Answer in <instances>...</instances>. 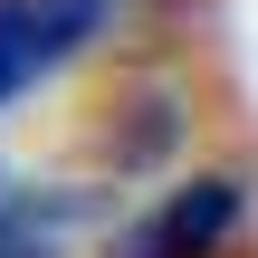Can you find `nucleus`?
<instances>
[{
  "label": "nucleus",
  "mask_w": 258,
  "mask_h": 258,
  "mask_svg": "<svg viewBox=\"0 0 258 258\" xmlns=\"http://www.w3.org/2000/svg\"><path fill=\"white\" fill-rule=\"evenodd\" d=\"M105 19H115V0H0V96L67 67Z\"/></svg>",
  "instance_id": "1"
},
{
  "label": "nucleus",
  "mask_w": 258,
  "mask_h": 258,
  "mask_svg": "<svg viewBox=\"0 0 258 258\" xmlns=\"http://www.w3.org/2000/svg\"><path fill=\"white\" fill-rule=\"evenodd\" d=\"M230 220H239V182H182L134 239H124V258H211L220 239H230Z\"/></svg>",
  "instance_id": "2"
},
{
  "label": "nucleus",
  "mask_w": 258,
  "mask_h": 258,
  "mask_svg": "<svg viewBox=\"0 0 258 258\" xmlns=\"http://www.w3.org/2000/svg\"><path fill=\"white\" fill-rule=\"evenodd\" d=\"M67 220H77V201H0V258H57L67 239Z\"/></svg>",
  "instance_id": "3"
}]
</instances>
